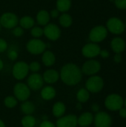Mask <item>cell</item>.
<instances>
[{
	"label": "cell",
	"mask_w": 126,
	"mask_h": 127,
	"mask_svg": "<svg viewBox=\"0 0 126 127\" xmlns=\"http://www.w3.org/2000/svg\"><path fill=\"white\" fill-rule=\"evenodd\" d=\"M61 80L68 86H74L80 83L82 78L81 68L76 64L70 63L64 65L60 71Z\"/></svg>",
	"instance_id": "obj_1"
},
{
	"label": "cell",
	"mask_w": 126,
	"mask_h": 127,
	"mask_svg": "<svg viewBox=\"0 0 126 127\" xmlns=\"http://www.w3.org/2000/svg\"><path fill=\"white\" fill-rule=\"evenodd\" d=\"M104 87L103 79L97 75L91 76L85 83V89L93 94L99 93Z\"/></svg>",
	"instance_id": "obj_2"
},
{
	"label": "cell",
	"mask_w": 126,
	"mask_h": 127,
	"mask_svg": "<svg viewBox=\"0 0 126 127\" xmlns=\"http://www.w3.org/2000/svg\"><path fill=\"white\" fill-rule=\"evenodd\" d=\"M106 28L108 31L116 35L123 33L126 30L125 24L123 20L115 16L111 17L108 19L106 22Z\"/></svg>",
	"instance_id": "obj_3"
},
{
	"label": "cell",
	"mask_w": 126,
	"mask_h": 127,
	"mask_svg": "<svg viewBox=\"0 0 126 127\" xmlns=\"http://www.w3.org/2000/svg\"><path fill=\"white\" fill-rule=\"evenodd\" d=\"M124 105V100L123 97L117 94L109 95L105 100V107L112 112L119 111Z\"/></svg>",
	"instance_id": "obj_4"
},
{
	"label": "cell",
	"mask_w": 126,
	"mask_h": 127,
	"mask_svg": "<svg viewBox=\"0 0 126 127\" xmlns=\"http://www.w3.org/2000/svg\"><path fill=\"white\" fill-rule=\"evenodd\" d=\"M13 96L18 101L27 100L30 96V89L27 84L24 83H17L13 87Z\"/></svg>",
	"instance_id": "obj_5"
},
{
	"label": "cell",
	"mask_w": 126,
	"mask_h": 127,
	"mask_svg": "<svg viewBox=\"0 0 126 127\" xmlns=\"http://www.w3.org/2000/svg\"><path fill=\"white\" fill-rule=\"evenodd\" d=\"M108 30L103 25L94 27L89 33V39L91 42L100 43L102 42L108 36Z\"/></svg>",
	"instance_id": "obj_6"
},
{
	"label": "cell",
	"mask_w": 126,
	"mask_h": 127,
	"mask_svg": "<svg viewBox=\"0 0 126 127\" xmlns=\"http://www.w3.org/2000/svg\"><path fill=\"white\" fill-rule=\"evenodd\" d=\"M29 73L28 64L24 61H19L16 63L13 67L12 74L13 77L17 80H24Z\"/></svg>",
	"instance_id": "obj_7"
},
{
	"label": "cell",
	"mask_w": 126,
	"mask_h": 127,
	"mask_svg": "<svg viewBox=\"0 0 126 127\" xmlns=\"http://www.w3.org/2000/svg\"><path fill=\"white\" fill-rule=\"evenodd\" d=\"M47 45L42 40L39 39L33 38L32 39H30L27 45L26 48L29 53L33 55H39L42 54L46 48Z\"/></svg>",
	"instance_id": "obj_8"
},
{
	"label": "cell",
	"mask_w": 126,
	"mask_h": 127,
	"mask_svg": "<svg viewBox=\"0 0 126 127\" xmlns=\"http://www.w3.org/2000/svg\"><path fill=\"white\" fill-rule=\"evenodd\" d=\"M101 69V64L96 60H87L82 66L81 71L82 74L88 76L96 75Z\"/></svg>",
	"instance_id": "obj_9"
},
{
	"label": "cell",
	"mask_w": 126,
	"mask_h": 127,
	"mask_svg": "<svg viewBox=\"0 0 126 127\" xmlns=\"http://www.w3.org/2000/svg\"><path fill=\"white\" fill-rule=\"evenodd\" d=\"M0 24L1 26L5 28L11 29L17 26L19 24V19L15 13L12 12H6L1 16Z\"/></svg>",
	"instance_id": "obj_10"
},
{
	"label": "cell",
	"mask_w": 126,
	"mask_h": 127,
	"mask_svg": "<svg viewBox=\"0 0 126 127\" xmlns=\"http://www.w3.org/2000/svg\"><path fill=\"white\" fill-rule=\"evenodd\" d=\"M43 34L48 39L56 41L61 36V30L58 25L53 23H48L43 28Z\"/></svg>",
	"instance_id": "obj_11"
},
{
	"label": "cell",
	"mask_w": 126,
	"mask_h": 127,
	"mask_svg": "<svg viewBox=\"0 0 126 127\" xmlns=\"http://www.w3.org/2000/svg\"><path fill=\"white\" fill-rule=\"evenodd\" d=\"M94 123L95 127H111L112 119L107 112H98L94 116Z\"/></svg>",
	"instance_id": "obj_12"
},
{
	"label": "cell",
	"mask_w": 126,
	"mask_h": 127,
	"mask_svg": "<svg viewBox=\"0 0 126 127\" xmlns=\"http://www.w3.org/2000/svg\"><path fill=\"white\" fill-rule=\"evenodd\" d=\"M100 46L98 43L90 42L85 45L82 48V54L86 58H94L100 55Z\"/></svg>",
	"instance_id": "obj_13"
},
{
	"label": "cell",
	"mask_w": 126,
	"mask_h": 127,
	"mask_svg": "<svg viewBox=\"0 0 126 127\" xmlns=\"http://www.w3.org/2000/svg\"><path fill=\"white\" fill-rule=\"evenodd\" d=\"M27 85L30 88V89L33 91H38L41 89L44 85L42 76L39 73L31 74L27 78Z\"/></svg>",
	"instance_id": "obj_14"
},
{
	"label": "cell",
	"mask_w": 126,
	"mask_h": 127,
	"mask_svg": "<svg viewBox=\"0 0 126 127\" xmlns=\"http://www.w3.org/2000/svg\"><path fill=\"white\" fill-rule=\"evenodd\" d=\"M55 125L56 127H76L78 125L77 116L74 114L63 115L57 118Z\"/></svg>",
	"instance_id": "obj_15"
},
{
	"label": "cell",
	"mask_w": 126,
	"mask_h": 127,
	"mask_svg": "<svg viewBox=\"0 0 126 127\" xmlns=\"http://www.w3.org/2000/svg\"><path fill=\"white\" fill-rule=\"evenodd\" d=\"M42 78L44 80V83H46L49 85L56 83L60 78L59 73L55 70V69H48L46 70L43 75Z\"/></svg>",
	"instance_id": "obj_16"
},
{
	"label": "cell",
	"mask_w": 126,
	"mask_h": 127,
	"mask_svg": "<svg viewBox=\"0 0 126 127\" xmlns=\"http://www.w3.org/2000/svg\"><path fill=\"white\" fill-rule=\"evenodd\" d=\"M126 47V42L121 37L116 36L111 42V48L115 54H121L123 51H124Z\"/></svg>",
	"instance_id": "obj_17"
},
{
	"label": "cell",
	"mask_w": 126,
	"mask_h": 127,
	"mask_svg": "<svg viewBox=\"0 0 126 127\" xmlns=\"http://www.w3.org/2000/svg\"><path fill=\"white\" fill-rule=\"evenodd\" d=\"M94 122V115L90 112H85L77 117V124L81 127H88Z\"/></svg>",
	"instance_id": "obj_18"
},
{
	"label": "cell",
	"mask_w": 126,
	"mask_h": 127,
	"mask_svg": "<svg viewBox=\"0 0 126 127\" xmlns=\"http://www.w3.org/2000/svg\"><path fill=\"white\" fill-rule=\"evenodd\" d=\"M41 89H42L41 90V92H40L41 97L44 100H46V101L51 100L56 95V89L53 86H44Z\"/></svg>",
	"instance_id": "obj_19"
},
{
	"label": "cell",
	"mask_w": 126,
	"mask_h": 127,
	"mask_svg": "<svg viewBox=\"0 0 126 127\" xmlns=\"http://www.w3.org/2000/svg\"><path fill=\"white\" fill-rule=\"evenodd\" d=\"M65 112H66L65 104L62 101L56 102L52 106V114L56 118H59L63 115H65Z\"/></svg>",
	"instance_id": "obj_20"
},
{
	"label": "cell",
	"mask_w": 126,
	"mask_h": 127,
	"mask_svg": "<svg viewBox=\"0 0 126 127\" xmlns=\"http://www.w3.org/2000/svg\"><path fill=\"white\" fill-rule=\"evenodd\" d=\"M42 63L47 66V67H50L52 66L55 62H56V57L55 54L50 51H45L42 53Z\"/></svg>",
	"instance_id": "obj_21"
},
{
	"label": "cell",
	"mask_w": 126,
	"mask_h": 127,
	"mask_svg": "<svg viewBox=\"0 0 126 127\" xmlns=\"http://www.w3.org/2000/svg\"><path fill=\"white\" fill-rule=\"evenodd\" d=\"M50 19V13L46 10H40L36 14V21L39 25L45 26Z\"/></svg>",
	"instance_id": "obj_22"
},
{
	"label": "cell",
	"mask_w": 126,
	"mask_h": 127,
	"mask_svg": "<svg viewBox=\"0 0 126 127\" xmlns=\"http://www.w3.org/2000/svg\"><path fill=\"white\" fill-rule=\"evenodd\" d=\"M20 109L22 112L24 114V115H32L35 112L36 106L33 102L29 100H25L23 101L22 103L21 104Z\"/></svg>",
	"instance_id": "obj_23"
},
{
	"label": "cell",
	"mask_w": 126,
	"mask_h": 127,
	"mask_svg": "<svg viewBox=\"0 0 126 127\" xmlns=\"http://www.w3.org/2000/svg\"><path fill=\"white\" fill-rule=\"evenodd\" d=\"M19 22L20 26L23 29H30V28H32L34 26V24H35V21H34L33 18L31 17V16H22L19 19Z\"/></svg>",
	"instance_id": "obj_24"
},
{
	"label": "cell",
	"mask_w": 126,
	"mask_h": 127,
	"mask_svg": "<svg viewBox=\"0 0 126 127\" xmlns=\"http://www.w3.org/2000/svg\"><path fill=\"white\" fill-rule=\"evenodd\" d=\"M76 98L79 103H86L90 98V92L85 88H82L76 92Z\"/></svg>",
	"instance_id": "obj_25"
},
{
	"label": "cell",
	"mask_w": 126,
	"mask_h": 127,
	"mask_svg": "<svg viewBox=\"0 0 126 127\" xmlns=\"http://www.w3.org/2000/svg\"><path fill=\"white\" fill-rule=\"evenodd\" d=\"M59 22L61 26L64 28H68L72 25L73 19L70 14L67 13H62V14L59 16Z\"/></svg>",
	"instance_id": "obj_26"
},
{
	"label": "cell",
	"mask_w": 126,
	"mask_h": 127,
	"mask_svg": "<svg viewBox=\"0 0 126 127\" xmlns=\"http://www.w3.org/2000/svg\"><path fill=\"white\" fill-rule=\"evenodd\" d=\"M71 7V0H57L56 9L61 13H66Z\"/></svg>",
	"instance_id": "obj_27"
},
{
	"label": "cell",
	"mask_w": 126,
	"mask_h": 127,
	"mask_svg": "<svg viewBox=\"0 0 126 127\" xmlns=\"http://www.w3.org/2000/svg\"><path fill=\"white\" fill-rule=\"evenodd\" d=\"M22 127H34L36 124V120L32 115H25L21 120Z\"/></svg>",
	"instance_id": "obj_28"
},
{
	"label": "cell",
	"mask_w": 126,
	"mask_h": 127,
	"mask_svg": "<svg viewBox=\"0 0 126 127\" xmlns=\"http://www.w3.org/2000/svg\"><path fill=\"white\" fill-rule=\"evenodd\" d=\"M18 104V100L13 95L7 96L4 99V105L5 107L8 109H13L15 108Z\"/></svg>",
	"instance_id": "obj_29"
},
{
	"label": "cell",
	"mask_w": 126,
	"mask_h": 127,
	"mask_svg": "<svg viewBox=\"0 0 126 127\" xmlns=\"http://www.w3.org/2000/svg\"><path fill=\"white\" fill-rule=\"evenodd\" d=\"M30 33H31V35H32V36L33 38L39 39V37H41L43 35V29L41 27H39V26L33 27L31 28Z\"/></svg>",
	"instance_id": "obj_30"
},
{
	"label": "cell",
	"mask_w": 126,
	"mask_h": 127,
	"mask_svg": "<svg viewBox=\"0 0 126 127\" xmlns=\"http://www.w3.org/2000/svg\"><path fill=\"white\" fill-rule=\"evenodd\" d=\"M29 71H30L32 73H37L40 68H41V65L40 64L36 62V61H33V62H31L29 65Z\"/></svg>",
	"instance_id": "obj_31"
},
{
	"label": "cell",
	"mask_w": 126,
	"mask_h": 127,
	"mask_svg": "<svg viewBox=\"0 0 126 127\" xmlns=\"http://www.w3.org/2000/svg\"><path fill=\"white\" fill-rule=\"evenodd\" d=\"M12 33H13V34L16 37H20L24 33V29L21 26H19H19H16L15 28H13Z\"/></svg>",
	"instance_id": "obj_32"
},
{
	"label": "cell",
	"mask_w": 126,
	"mask_h": 127,
	"mask_svg": "<svg viewBox=\"0 0 126 127\" xmlns=\"http://www.w3.org/2000/svg\"><path fill=\"white\" fill-rule=\"evenodd\" d=\"M7 57L12 61L16 60L18 58V52H17V51L16 49H14V48L10 49L8 51V52H7Z\"/></svg>",
	"instance_id": "obj_33"
},
{
	"label": "cell",
	"mask_w": 126,
	"mask_h": 127,
	"mask_svg": "<svg viewBox=\"0 0 126 127\" xmlns=\"http://www.w3.org/2000/svg\"><path fill=\"white\" fill-rule=\"evenodd\" d=\"M115 6L120 10L126 9V0H114Z\"/></svg>",
	"instance_id": "obj_34"
},
{
	"label": "cell",
	"mask_w": 126,
	"mask_h": 127,
	"mask_svg": "<svg viewBox=\"0 0 126 127\" xmlns=\"http://www.w3.org/2000/svg\"><path fill=\"white\" fill-rule=\"evenodd\" d=\"M7 49V42L4 39L0 38V53L4 52Z\"/></svg>",
	"instance_id": "obj_35"
},
{
	"label": "cell",
	"mask_w": 126,
	"mask_h": 127,
	"mask_svg": "<svg viewBox=\"0 0 126 127\" xmlns=\"http://www.w3.org/2000/svg\"><path fill=\"white\" fill-rule=\"evenodd\" d=\"M39 127H56V125L50 121L47 120V121H42V122L39 125Z\"/></svg>",
	"instance_id": "obj_36"
},
{
	"label": "cell",
	"mask_w": 126,
	"mask_h": 127,
	"mask_svg": "<svg viewBox=\"0 0 126 127\" xmlns=\"http://www.w3.org/2000/svg\"><path fill=\"white\" fill-rule=\"evenodd\" d=\"M59 13L60 12L57 9H53V10H52L50 12V16L52 17V18H53V19L57 18V17L59 16Z\"/></svg>",
	"instance_id": "obj_37"
},
{
	"label": "cell",
	"mask_w": 126,
	"mask_h": 127,
	"mask_svg": "<svg viewBox=\"0 0 126 127\" xmlns=\"http://www.w3.org/2000/svg\"><path fill=\"white\" fill-rule=\"evenodd\" d=\"M100 55L101 57L102 58H108L109 56H110V53L108 52V50H105V49H103V50H100Z\"/></svg>",
	"instance_id": "obj_38"
},
{
	"label": "cell",
	"mask_w": 126,
	"mask_h": 127,
	"mask_svg": "<svg viewBox=\"0 0 126 127\" xmlns=\"http://www.w3.org/2000/svg\"><path fill=\"white\" fill-rule=\"evenodd\" d=\"M114 61L117 63H120L122 61V55L121 54H115L114 57Z\"/></svg>",
	"instance_id": "obj_39"
},
{
	"label": "cell",
	"mask_w": 126,
	"mask_h": 127,
	"mask_svg": "<svg viewBox=\"0 0 126 127\" xmlns=\"http://www.w3.org/2000/svg\"><path fill=\"white\" fill-rule=\"evenodd\" d=\"M119 114L120 116L123 118H126V108H121L119 110Z\"/></svg>",
	"instance_id": "obj_40"
},
{
	"label": "cell",
	"mask_w": 126,
	"mask_h": 127,
	"mask_svg": "<svg viewBox=\"0 0 126 127\" xmlns=\"http://www.w3.org/2000/svg\"><path fill=\"white\" fill-rule=\"evenodd\" d=\"M91 109H92V111L94 112H100V106H99L97 103H94V104L91 106Z\"/></svg>",
	"instance_id": "obj_41"
},
{
	"label": "cell",
	"mask_w": 126,
	"mask_h": 127,
	"mask_svg": "<svg viewBox=\"0 0 126 127\" xmlns=\"http://www.w3.org/2000/svg\"><path fill=\"white\" fill-rule=\"evenodd\" d=\"M76 108L78 109V110H81L82 109V105L81 103H78L76 105Z\"/></svg>",
	"instance_id": "obj_42"
},
{
	"label": "cell",
	"mask_w": 126,
	"mask_h": 127,
	"mask_svg": "<svg viewBox=\"0 0 126 127\" xmlns=\"http://www.w3.org/2000/svg\"><path fill=\"white\" fill-rule=\"evenodd\" d=\"M3 68H4V63H3V61L0 59V71L3 69Z\"/></svg>",
	"instance_id": "obj_43"
},
{
	"label": "cell",
	"mask_w": 126,
	"mask_h": 127,
	"mask_svg": "<svg viewBox=\"0 0 126 127\" xmlns=\"http://www.w3.org/2000/svg\"><path fill=\"white\" fill-rule=\"evenodd\" d=\"M0 127H6L4 122L1 119H0Z\"/></svg>",
	"instance_id": "obj_44"
},
{
	"label": "cell",
	"mask_w": 126,
	"mask_h": 127,
	"mask_svg": "<svg viewBox=\"0 0 126 127\" xmlns=\"http://www.w3.org/2000/svg\"><path fill=\"white\" fill-rule=\"evenodd\" d=\"M42 121H47V120H48V118L47 115H43V117H42Z\"/></svg>",
	"instance_id": "obj_45"
},
{
	"label": "cell",
	"mask_w": 126,
	"mask_h": 127,
	"mask_svg": "<svg viewBox=\"0 0 126 127\" xmlns=\"http://www.w3.org/2000/svg\"><path fill=\"white\" fill-rule=\"evenodd\" d=\"M124 105H125V106H126V100H125V101H124Z\"/></svg>",
	"instance_id": "obj_46"
},
{
	"label": "cell",
	"mask_w": 126,
	"mask_h": 127,
	"mask_svg": "<svg viewBox=\"0 0 126 127\" xmlns=\"http://www.w3.org/2000/svg\"><path fill=\"white\" fill-rule=\"evenodd\" d=\"M124 24H125V28H126V22H125Z\"/></svg>",
	"instance_id": "obj_47"
},
{
	"label": "cell",
	"mask_w": 126,
	"mask_h": 127,
	"mask_svg": "<svg viewBox=\"0 0 126 127\" xmlns=\"http://www.w3.org/2000/svg\"><path fill=\"white\" fill-rule=\"evenodd\" d=\"M0 31H1V24H0Z\"/></svg>",
	"instance_id": "obj_48"
}]
</instances>
